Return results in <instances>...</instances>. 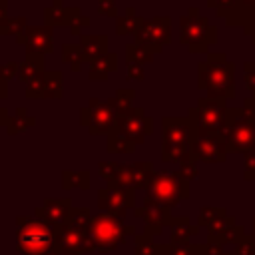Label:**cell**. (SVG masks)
<instances>
[{"label":"cell","instance_id":"44dd1931","mask_svg":"<svg viewBox=\"0 0 255 255\" xmlns=\"http://www.w3.org/2000/svg\"><path fill=\"white\" fill-rule=\"evenodd\" d=\"M151 58H153V54L145 52V50L139 48L137 44H128V46H126V60H128V62L147 64V62H151Z\"/></svg>","mask_w":255,"mask_h":255},{"label":"cell","instance_id":"4fadbf2b","mask_svg":"<svg viewBox=\"0 0 255 255\" xmlns=\"http://www.w3.org/2000/svg\"><path fill=\"white\" fill-rule=\"evenodd\" d=\"M44 72H46L44 70V56H40V54H26L24 62H20L18 78L28 86L34 80H38Z\"/></svg>","mask_w":255,"mask_h":255},{"label":"cell","instance_id":"f1b7e54d","mask_svg":"<svg viewBox=\"0 0 255 255\" xmlns=\"http://www.w3.org/2000/svg\"><path fill=\"white\" fill-rule=\"evenodd\" d=\"M54 2V6H62V0H52Z\"/></svg>","mask_w":255,"mask_h":255},{"label":"cell","instance_id":"277c9868","mask_svg":"<svg viewBox=\"0 0 255 255\" xmlns=\"http://www.w3.org/2000/svg\"><path fill=\"white\" fill-rule=\"evenodd\" d=\"M151 126H153V120L143 114V108H131L116 116V124L112 129L137 145V143H143L145 135L151 133Z\"/></svg>","mask_w":255,"mask_h":255},{"label":"cell","instance_id":"52a82bcc","mask_svg":"<svg viewBox=\"0 0 255 255\" xmlns=\"http://www.w3.org/2000/svg\"><path fill=\"white\" fill-rule=\"evenodd\" d=\"M62 94H64V76L60 70H46L38 80L26 86L28 100H40V98L60 100Z\"/></svg>","mask_w":255,"mask_h":255},{"label":"cell","instance_id":"d4e9b609","mask_svg":"<svg viewBox=\"0 0 255 255\" xmlns=\"http://www.w3.org/2000/svg\"><path fill=\"white\" fill-rule=\"evenodd\" d=\"M128 78L131 80H143L145 78V72H143V64L139 62H128Z\"/></svg>","mask_w":255,"mask_h":255},{"label":"cell","instance_id":"8fae6325","mask_svg":"<svg viewBox=\"0 0 255 255\" xmlns=\"http://www.w3.org/2000/svg\"><path fill=\"white\" fill-rule=\"evenodd\" d=\"M80 46L84 50V56L90 62L102 58L108 54V36L106 34H98V36H90V34H82L80 36Z\"/></svg>","mask_w":255,"mask_h":255},{"label":"cell","instance_id":"7a4b0ae2","mask_svg":"<svg viewBox=\"0 0 255 255\" xmlns=\"http://www.w3.org/2000/svg\"><path fill=\"white\" fill-rule=\"evenodd\" d=\"M54 229L52 225L38 221V219H30L20 227L18 233V241H20V249L28 255H44L50 251V247L54 245Z\"/></svg>","mask_w":255,"mask_h":255},{"label":"cell","instance_id":"484cf974","mask_svg":"<svg viewBox=\"0 0 255 255\" xmlns=\"http://www.w3.org/2000/svg\"><path fill=\"white\" fill-rule=\"evenodd\" d=\"M8 0H0V26L8 20Z\"/></svg>","mask_w":255,"mask_h":255},{"label":"cell","instance_id":"2e32d148","mask_svg":"<svg viewBox=\"0 0 255 255\" xmlns=\"http://www.w3.org/2000/svg\"><path fill=\"white\" fill-rule=\"evenodd\" d=\"M34 124H36V118L30 116L26 108H18V110H16V116H14V118L10 120V124H8V133H10V135L22 133V131H26L28 128H32Z\"/></svg>","mask_w":255,"mask_h":255},{"label":"cell","instance_id":"6da1fadb","mask_svg":"<svg viewBox=\"0 0 255 255\" xmlns=\"http://www.w3.org/2000/svg\"><path fill=\"white\" fill-rule=\"evenodd\" d=\"M116 106H114V98L110 100H98L92 98L88 102V106H84L80 110V122L82 126H86L90 129L92 135L96 133H110L114 124H116Z\"/></svg>","mask_w":255,"mask_h":255},{"label":"cell","instance_id":"8992f818","mask_svg":"<svg viewBox=\"0 0 255 255\" xmlns=\"http://www.w3.org/2000/svg\"><path fill=\"white\" fill-rule=\"evenodd\" d=\"M16 42L26 48V54H52L54 52V32L50 26H28L20 36H16Z\"/></svg>","mask_w":255,"mask_h":255},{"label":"cell","instance_id":"9c48e42d","mask_svg":"<svg viewBox=\"0 0 255 255\" xmlns=\"http://www.w3.org/2000/svg\"><path fill=\"white\" fill-rule=\"evenodd\" d=\"M44 20H46V26L54 28V26H84L88 28L92 22L90 18H84L80 8H64V6H50L44 10Z\"/></svg>","mask_w":255,"mask_h":255},{"label":"cell","instance_id":"e0dca14e","mask_svg":"<svg viewBox=\"0 0 255 255\" xmlns=\"http://www.w3.org/2000/svg\"><path fill=\"white\" fill-rule=\"evenodd\" d=\"M137 22H139V18L135 16V8H131V6L126 8L124 16H118L116 18V34L118 36H126V34L135 32Z\"/></svg>","mask_w":255,"mask_h":255},{"label":"cell","instance_id":"5b68a950","mask_svg":"<svg viewBox=\"0 0 255 255\" xmlns=\"http://www.w3.org/2000/svg\"><path fill=\"white\" fill-rule=\"evenodd\" d=\"M135 44L149 54L161 52V46L169 42V18H153L141 20L135 28Z\"/></svg>","mask_w":255,"mask_h":255},{"label":"cell","instance_id":"4316f807","mask_svg":"<svg viewBox=\"0 0 255 255\" xmlns=\"http://www.w3.org/2000/svg\"><path fill=\"white\" fill-rule=\"evenodd\" d=\"M10 120H12V118H10V114H8V110L0 106V126H6V128H8V124H10Z\"/></svg>","mask_w":255,"mask_h":255},{"label":"cell","instance_id":"cb8c5ba5","mask_svg":"<svg viewBox=\"0 0 255 255\" xmlns=\"http://www.w3.org/2000/svg\"><path fill=\"white\" fill-rule=\"evenodd\" d=\"M98 10L104 16L118 18V10H116V2L114 0H98Z\"/></svg>","mask_w":255,"mask_h":255},{"label":"cell","instance_id":"d6986e66","mask_svg":"<svg viewBox=\"0 0 255 255\" xmlns=\"http://www.w3.org/2000/svg\"><path fill=\"white\" fill-rule=\"evenodd\" d=\"M133 96L135 92L131 88H118L116 90V96H114V106H116V112L122 114V112H128L131 110V102H133Z\"/></svg>","mask_w":255,"mask_h":255},{"label":"cell","instance_id":"ffe728a7","mask_svg":"<svg viewBox=\"0 0 255 255\" xmlns=\"http://www.w3.org/2000/svg\"><path fill=\"white\" fill-rule=\"evenodd\" d=\"M28 28V22H26V18H8L2 26H0V36H20L24 30Z\"/></svg>","mask_w":255,"mask_h":255},{"label":"cell","instance_id":"ba28073f","mask_svg":"<svg viewBox=\"0 0 255 255\" xmlns=\"http://www.w3.org/2000/svg\"><path fill=\"white\" fill-rule=\"evenodd\" d=\"M90 231H92L94 241L102 249H110L122 239L124 227H122V223L116 215H98L96 219H92Z\"/></svg>","mask_w":255,"mask_h":255},{"label":"cell","instance_id":"ac0fdd59","mask_svg":"<svg viewBox=\"0 0 255 255\" xmlns=\"http://www.w3.org/2000/svg\"><path fill=\"white\" fill-rule=\"evenodd\" d=\"M106 149L112 153H131L133 149H135V143H131V141H128L126 137H122L120 133H116L114 129L108 133V145H106Z\"/></svg>","mask_w":255,"mask_h":255},{"label":"cell","instance_id":"83f0119b","mask_svg":"<svg viewBox=\"0 0 255 255\" xmlns=\"http://www.w3.org/2000/svg\"><path fill=\"white\" fill-rule=\"evenodd\" d=\"M8 98V82L0 78V100H6Z\"/></svg>","mask_w":255,"mask_h":255},{"label":"cell","instance_id":"9a60e30c","mask_svg":"<svg viewBox=\"0 0 255 255\" xmlns=\"http://www.w3.org/2000/svg\"><path fill=\"white\" fill-rule=\"evenodd\" d=\"M62 60L66 64H70V70L72 72H80L82 70V64H88L82 46H76V44H64L62 46Z\"/></svg>","mask_w":255,"mask_h":255},{"label":"cell","instance_id":"5bb4252c","mask_svg":"<svg viewBox=\"0 0 255 255\" xmlns=\"http://www.w3.org/2000/svg\"><path fill=\"white\" fill-rule=\"evenodd\" d=\"M70 213V199H48L42 209H38V215L46 217L50 223L64 221L66 215Z\"/></svg>","mask_w":255,"mask_h":255},{"label":"cell","instance_id":"3957f363","mask_svg":"<svg viewBox=\"0 0 255 255\" xmlns=\"http://www.w3.org/2000/svg\"><path fill=\"white\" fill-rule=\"evenodd\" d=\"M189 147V122L179 118H163V159L175 161L187 153Z\"/></svg>","mask_w":255,"mask_h":255},{"label":"cell","instance_id":"7402d4cb","mask_svg":"<svg viewBox=\"0 0 255 255\" xmlns=\"http://www.w3.org/2000/svg\"><path fill=\"white\" fill-rule=\"evenodd\" d=\"M64 185H66V187H74V185L88 187V185H90V173H88V171H80V173L64 171Z\"/></svg>","mask_w":255,"mask_h":255},{"label":"cell","instance_id":"30bf717a","mask_svg":"<svg viewBox=\"0 0 255 255\" xmlns=\"http://www.w3.org/2000/svg\"><path fill=\"white\" fill-rule=\"evenodd\" d=\"M179 179L173 173H157L153 177V195L157 197V201H165V203H173L179 197Z\"/></svg>","mask_w":255,"mask_h":255},{"label":"cell","instance_id":"603a6c76","mask_svg":"<svg viewBox=\"0 0 255 255\" xmlns=\"http://www.w3.org/2000/svg\"><path fill=\"white\" fill-rule=\"evenodd\" d=\"M18 72H20V62H6V64L0 66V78L6 80V82L14 80Z\"/></svg>","mask_w":255,"mask_h":255},{"label":"cell","instance_id":"7c38bea8","mask_svg":"<svg viewBox=\"0 0 255 255\" xmlns=\"http://www.w3.org/2000/svg\"><path fill=\"white\" fill-rule=\"evenodd\" d=\"M118 70V54L116 52H108L106 56L90 62V70H88V78L92 82H104L112 72Z\"/></svg>","mask_w":255,"mask_h":255}]
</instances>
